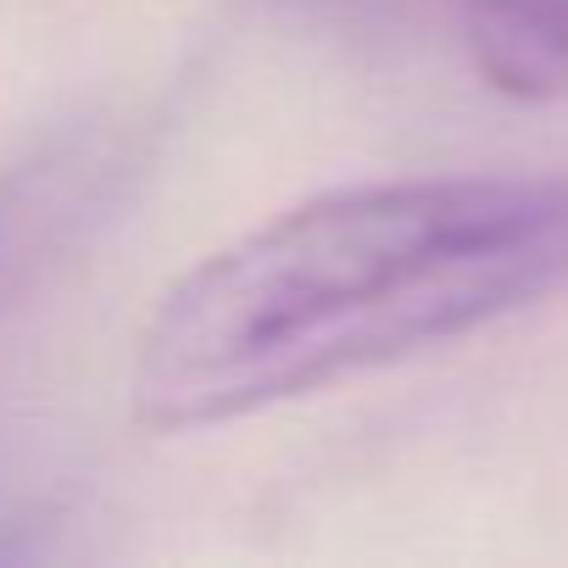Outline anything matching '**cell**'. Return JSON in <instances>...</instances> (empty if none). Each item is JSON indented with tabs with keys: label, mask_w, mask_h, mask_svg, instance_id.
<instances>
[{
	"label": "cell",
	"mask_w": 568,
	"mask_h": 568,
	"mask_svg": "<svg viewBox=\"0 0 568 568\" xmlns=\"http://www.w3.org/2000/svg\"><path fill=\"white\" fill-rule=\"evenodd\" d=\"M568 291V173L313 195L195 262L134 357V418L234 424Z\"/></svg>",
	"instance_id": "6da1fadb"
},
{
	"label": "cell",
	"mask_w": 568,
	"mask_h": 568,
	"mask_svg": "<svg viewBox=\"0 0 568 568\" xmlns=\"http://www.w3.org/2000/svg\"><path fill=\"white\" fill-rule=\"evenodd\" d=\"M479 79L513 101L568 95V0H463Z\"/></svg>",
	"instance_id": "7a4b0ae2"
}]
</instances>
